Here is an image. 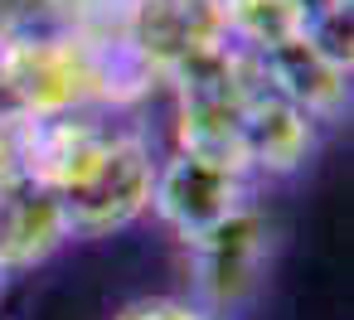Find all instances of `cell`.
<instances>
[{"label":"cell","instance_id":"cell-1","mask_svg":"<svg viewBox=\"0 0 354 320\" xmlns=\"http://www.w3.org/2000/svg\"><path fill=\"white\" fill-rule=\"evenodd\" d=\"M156 78L117 35H78L54 25H6L0 35V97L20 117L127 112L151 97Z\"/></svg>","mask_w":354,"mask_h":320},{"label":"cell","instance_id":"cell-2","mask_svg":"<svg viewBox=\"0 0 354 320\" xmlns=\"http://www.w3.org/2000/svg\"><path fill=\"white\" fill-rule=\"evenodd\" d=\"M151 185H156L151 136L117 122L102 156L88 165V175L59 194L68 238H112V233L131 228L141 214H151Z\"/></svg>","mask_w":354,"mask_h":320},{"label":"cell","instance_id":"cell-3","mask_svg":"<svg viewBox=\"0 0 354 320\" xmlns=\"http://www.w3.org/2000/svg\"><path fill=\"white\" fill-rule=\"evenodd\" d=\"M189 247V276H194V305L209 315H228L248 305L267 276L272 262V223L257 204H243L209 233H199Z\"/></svg>","mask_w":354,"mask_h":320},{"label":"cell","instance_id":"cell-4","mask_svg":"<svg viewBox=\"0 0 354 320\" xmlns=\"http://www.w3.org/2000/svg\"><path fill=\"white\" fill-rule=\"evenodd\" d=\"M243 204H252V180L243 170L218 165V160L194 156V151H180V146L165 160H156L151 214L180 243H194L199 233H209L214 223H223Z\"/></svg>","mask_w":354,"mask_h":320},{"label":"cell","instance_id":"cell-5","mask_svg":"<svg viewBox=\"0 0 354 320\" xmlns=\"http://www.w3.org/2000/svg\"><path fill=\"white\" fill-rule=\"evenodd\" d=\"M122 30L156 83H170L194 59L233 44L223 0H127Z\"/></svg>","mask_w":354,"mask_h":320},{"label":"cell","instance_id":"cell-6","mask_svg":"<svg viewBox=\"0 0 354 320\" xmlns=\"http://www.w3.org/2000/svg\"><path fill=\"white\" fill-rule=\"evenodd\" d=\"M257 68H262V83L286 102H296L310 122H339L349 112V64L335 59L315 39V30L257 54Z\"/></svg>","mask_w":354,"mask_h":320},{"label":"cell","instance_id":"cell-7","mask_svg":"<svg viewBox=\"0 0 354 320\" xmlns=\"http://www.w3.org/2000/svg\"><path fill=\"white\" fill-rule=\"evenodd\" d=\"M315 126L296 102L272 93L267 83L252 88L243 107V165L252 180H281L296 175L315 151Z\"/></svg>","mask_w":354,"mask_h":320},{"label":"cell","instance_id":"cell-8","mask_svg":"<svg viewBox=\"0 0 354 320\" xmlns=\"http://www.w3.org/2000/svg\"><path fill=\"white\" fill-rule=\"evenodd\" d=\"M64 243H68V218L49 189L30 180L0 185V276L49 262Z\"/></svg>","mask_w":354,"mask_h":320},{"label":"cell","instance_id":"cell-9","mask_svg":"<svg viewBox=\"0 0 354 320\" xmlns=\"http://www.w3.org/2000/svg\"><path fill=\"white\" fill-rule=\"evenodd\" d=\"M112 320H223V315H209L204 305L180 301V296H151V301H131Z\"/></svg>","mask_w":354,"mask_h":320},{"label":"cell","instance_id":"cell-10","mask_svg":"<svg viewBox=\"0 0 354 320\" xmlns=\"http://www.w3.org/2000/svg\"><path fill=\"white\" fill-rule=\"evenodd\" d=\"M296 6H301L310 20H325V15H344L349 0H296Z\"/></svg>","mask_w":354,"mask_h":320},{"label":"cell","instance_id":"cell-11","mask_svg":"<svg viewBox=\"0 0 354 320\" xmlns=\"http://www.w3.org/2000/svg\"><path fill=\"white\" fill-rule=\"evenodd\" d=\"M6 25H10V10H6V0H0V35H6Z\"/></svg>","mask_w":354,"mask_h":320}]
</instances>
